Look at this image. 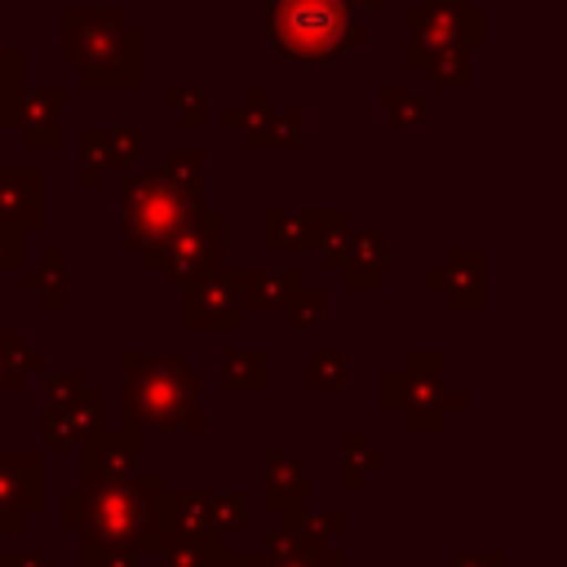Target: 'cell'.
Listing matches in <instances>:
<instances>
[{
	"label": "cell",
	"mask_w": 567,
	"mask_h": 567,
	"mask_svg": "<svg viewBox=\"0 0 567 567\" xmlns=\"http://www.w3.org/2000/svg\"><path fill=\"white\" fill-rule=\"evenodd\" d=\"M62 527L84 536L80 563L93 567L111 549H164L168 545V483L155 470H137L102 487H66Z\"/></svg>",
	"instance_id": "cell-1"
},
{
	"label": "cell",
	"mask_w": 567,
	"mask_h": 567,
	"mask_svg": "<svg viewBox=\"0 0 567 567\" xmlns=\"http://www.w3.org/2000/svg\"><path fill=\"white\" fill-rule=\"evenodd\" d=\"M363 0H266V40L292 66H341L363 49Z\"/></svg>",
	"instance_id": "cell-2"
},
{
	"label": "cell",
	"mask_w": 567,
	"mask_h": 567,
	"mask_svg": "<svg viewBox=\"0 0 567 567\" xmlns=\"http://www.w3.org/2000/svg\"><path fill=\"white\" fill-rule=\"evenodd\" d=\"M62 62L89 89H133L146 75V35L124 22V9L66 4Z\"/></svg>",
	"instance_id": "cell-3"
},
{
	"label": "cell",
	"mask_w": 567,
	"mask_h": 567,
	"mask_svg": "<svg viewBox=\"0 0 567 567\" xmlns=\"http://www.w3.org/2000/svg\"><path fill=\"white\" fill-rule=\"evenodd\" d=\"M124 425L133 430H199V381L182 354L124 350Z\"/></svg>",
	"instance_id": "cell-4"
},
{
	"label": "cell",
	"mask_w": 567,
	"mask_h": 567,
	"mask_svg": "<svg viewBox=\"0 0 567 567\" xmlns=\"http://www.w3.org/2000/svg\"><path fill=\"white\" fill-rule=\"evenodd\" d=\"M204 204V186L177 182L164 168H128L120 190V217H124V248L142 252L159 235H168L190 208Z\"/></svg>",
	"instance_id": "cell-5"
},
{
	"label": "cell",
	"mask_w": 567,
	"mask_h": 567,
	"mask_svg": "<svg viewBox=\"0 0 567 567\" xmlns=\"http://www.w3.org/2000/svg\"><path fill=\"white\" fill-rule=\"evenodd\" d=\"M226 261V213L221 208H190L168 235L142 248V266L155 270L164 284L186 288L204 270H217Z\"/></svg>",
	"instance_id": "cell-6"
},
{
	"label": "cell",
	"mask_w": 567,
	"mask_h": 567,
	"mask_svg": "<svg viewBox=\"0 0 567 567\" xmlns=\"http://www.w3.org/2000/svg\"><path fill=\"white\" fill-rule=\"evenodd\" d=\"M447 354L443 350H408L394 372H385V408L403 416L408 430H443L447 412L465 408V394L447 390L443 381Z\"/></svg>",
	"instance_id": "cell-7"
},
{
	"label": "cell",
	"mask_w": 567,
	"mask_h": 567,
	"mask_svg": "<svg viewBox=\"0 0 567 567\" xmlns=\"http://www.w3.org/2000/svg\"><path fill=\"white\" fill-rule=\"evenodd\" d=\"M412 44L408 58L434 53V49H478L487 40V13L470 0H425L403 13Z\"/></svg>",
	"instance_id": "cell-8"
},
{
	"label": "cell",
	"mask_w": 567,
	"mask_h": 567,
	"mask_svg": "<svg viewBox=\"0 0 567 567\" xmlns=\"http://www.w3.org/2000/svg\"><path fill=\"white\" fill-rule=\"evenodd\" d=\"M182 292H186V301H182V328L186 332H239L248 319V310L239 301L235 270H226V266L204 270Z\"/></svg>",
	"instance_id": "cell-9"
},
{
	"label": "cell",
	"mask_w": 567,
	"mask_h": 567,
	"mask_svg": "<svg viewBox=\"0 0 567 567\" xmlns=\"http://www.w3.org/2000/svg\"><path fill=\"white\" fill-rule=\"evenodd\" d=\"M142 430L124 425V430H93L80 443V487H102V483H120L128 474L142 470Z\"/></svg>",
	"instance_id": "cell-10"
},
{
	"label": "cell",
	"mask_w": 567,
	"mask_h": 567,
	"mask_svg": "<svg viewBox=\"0 0 567 567\" xmlns=\"http://www.w3.org/2000/svg\"><path fill=\"white\" fill-rule=\"evenodd\" d=\"M257 558L261 567H346V558L323 545V532L315 527V518H306V509L292 514L284 527H275L261 540Z\"/></svg>",
	"instance_id": "cell-11"
},
{
	"label": "cell",
	"mask_w": 567,
	"mask_h": 567,
	"mask_svg": "<svg viewBox=\"0 0 567 567\" xmlns=\"http://www.w3.org/2000/svg\"><path fill=\"white\" fill-rule=\"evenodd\" d=\"M40 452H0V532L13 536L22 532L27 514L40 509L44 501V478H40Z\"/></svg>",
	"instance_id": "cell-12"
},
{
	"label": "cell",
	"mask_w": 567,
	"mask_h": 567,
	"mask_svg": "<svg viewBox=\"0 0 567 567\" xmlns=\"http://www.w3.org/2000/svg\"><path fill=\"white\" fill-rule=\"evenodd\" d=\"M58 111H62V89L58 84L22 89L18 111H13V128L22 133L27 151H58L66 142V133L58 128Z\"/></svg>",
	"instance_id": "cell-13"
},
{
	"label": "cell",
	"mask_w": 567,
	"mask_h": 567,
	"mask_svg": "<svg viewBox=\"0 0 567 567\" xmlns=\"http://www.w3.org/2000/svg\"><path fill=\"white\" fill-rule=\"evenodd\" d=\"M483 266H487V257L478 248H452L443 257V266L425 275V284L434 292H443V301L452 310H483Z\"/></svg>",
	"instance_id": "cell-14"
},
{
	"label": "cell",
	"mask_w": 567,
	"mask_h": 567,
	"mask_svg": "<svg viewBox=\"0 0 567 567\" xmlns=\"http://www.w3.org/2000/svg\"><path fill=\"white\" fill-rule=\"evenodd\" d=\"M102 425H106V399L93 390H80L75 399L44 408V416H40V434L49 447H75Z\"/></svg>",
	"instance_id": "cell-15"
},
{
	"label": "cell",
	"mask_w": 567,
	"mask_h": 567,
	"mask_svg": "<svg viewBox=\"0 0 567 567\" xmlns=\"http://www.w3.org/2000/svg\"><path fill=\"white\" fill-rule=\"evenodd\" d=\"M337 217V208H266L261 213V244L270 252H301V248H319L328 221Z\"/></svg>",
	"instance_id": "cell-16"
},
{
	"label": "cell",
	"mask_w": 567,
	"mask_h": 567,
	"mask_svg": "<svg viewBox=\"0 0 567 567\" xmlns=\"http://www.w3.org/2000/svg\"><path fill=\"white\" fill-rule=\"evenodd\" d=\"M44 221V177L35 168H0V226L35 230Z\"/></svg>",
	"instance_id": "cell-17"
},
{
	"label": "cell",
	"mask_w": 567,
	"mask_h": 567,
	"mask_svg": "<svg viewBox=\"0 0 567 567\" xmlns=\"http://www.w3.org/2000/svg\"><path fill=\"white\" fill-rule=\"evenodd\" d=\"M235 284H239V301L244 310H261V315H284L288 301L306 288V275L301 270H235Z\"/></svg>",
	"instance_id": "cell-18"
},
{
	"label": "cell",
	"mask_w": 567,
	"mask_h": 567,
	"mask_svg": "<svg viewBox=\"0 0 567 567\" xmlns=\"http://www.w3.org/2000/svg\"><path fill=\"white\" fill-rule=\"evenodd\" d=\"M261 501L266 509L292 518L306 505V474L297 452H266V478H261Z\"/></svg>",
	"instance_id": "cell-19"
},
{
	"label": "cell",
	"mask_w": 567,
	"mask_h": 567,
	"mask_svg": "<svg viewBox=\"0 0 567 567\" xmlns=\"http://www.w3.org/2000/svg\"><path fill=\"white\" fill-rule=\"evenodd\" d=\"M80 146H84V159L97 168H133L146 151V133L142 128H84Z\"/></svg>",
	"instance_id": "cell-20"
},
{
	"label": "cell",
	"mask_w": 567,
	"mask_h": 567,
	"mask_svg": "<svg viewBox=\"0 0 567 567\" xmlns=\"http://www.w3.org/2000/svg\"><path fill=\"white\" fill-rule=\"evenodd\" d=\"M341 275L350 288H363V292H377L385 284V230L381 226L350 230V257Z\"/></svg>",
	"instance_id": "cell-21"
},
{
	"label": "cell",
	"mask_w": 567,
	"mask_h": 567,
	"mask_svg": "<svg viewBox=\"0 0 567 567\" xmlns=\"http://www.w3.org/2000/svg\"><path fill=\"white\" fill-rule=\"evenodd\" d=\"M221 385L239 394H257L266 385V350L257 346H230L221 354Z\"/></svg>",
	"instance_id": "cell-22"
},
{
	"label": "cell",
	"mask_w": 567,
	"mask_h": 567,
	"mask_svg": "<svg viewBox=\"0 0 567 567\" xmlns=\"http://www.w3.org/2000/svg\"><path fill=\"white\" fill-rule=\"evenodd\" d=\"M62 270H66V252L62 248H44L40 266L22 270V284L40 297L44 310H62L66 306V288H62Z\"/></svg>",
	"instance_id": "cell-23"
},
{
	"label": "cell",
	"mask_w": 567,
	"mask_h": 567,
	"mask_svg": "<svg viewBox=\"0 0 567 567\" xmlns=\"http://www.w3.org/2000/svg\"><path fill=\"white\" fill-rule=\"evenodd\" d=\"M301 124H306V111L301 106H288V111H270L252 133H244L248 146H297L301 142Z\"/></svg>",
	"instance_id": "cell-24"
},
{
	"label": "cell",
	"mask_w": 567,
	"mask_h": 567,
	"mask_svg": "<svg viewBox=\"0 0 567 567\" xmlns=\"http://www.w3.org/2000/svg\"><path fill=\"white\" fill-rule=\"evenodd\" d=\"M346 385V354L337 346H315L306 363V390L310 394H337Z\"/></svg>",
	"instance_id": "cell-25"
},
{
	"label": "cell",
	"mask_w": 567,
	"mask_h": 567,
	"mask_svg": "<svg viewBox=\"0 0 567 567\" xmlns=\"http://www.w3.org/2000/svg\"><path fill=\"white\" fill-rule=\"evenodd\" d=\"M341 443H346V478H341V483H346L350 492H363V487H368V474H377V470L385 465V456L368 447V434H363V430H346Z\"/></svg>",
	"instance_id": "cell-26"
},
{
	"label": "cell",
	"mask_w": 567,
	"mask_h": 567,
	"mask_svg": "<svg viewBox=\"0 0 567 567\" xmlns=\"http://www.w3.org/2000/svg\"><path fill=\"white\" fill-rule=\"evenodd\" d=\"M226 540H195V536H168V545L159 549V558H164V567H213L226 549H221Z\"/></svg>",
	"instance_id": "cell-27"
},
{
	"label": "cell",
	"mask_w": 567,
	"mask_h": 567,
	"mask_svg": "<svg viewBox=\"0 0 567 567\" xmlns=\"http://www.w3.org/2000/svg\"><path fill=\"white\" fill-rule=\"evenodd\" d=\"M204 509H208V527L221 540L248 527V505H244L239 492H204Z\"/></svg>",
	"instance_id": "cell-28"
},
{
	"label": "cell",
	"mask_w": 567,
	"mask_h": 567,
	"mask_svg": "<svg viewBox=\"0 0 567 567\" xmlns=\"http://www.w3.org/2000/svg\"><path fill=\"white\" fill-rule=\"evenodd\" d=\"M381 102H385V124H390V128H416V124H425V115H430L425 93L403 89V84H390Z\"/></svg>",
	"instance_id": "cell-29"
},
{
	"label": "cell",
	"mask_w": 567,
	"mask_h": 567,
	"mask_svg": "<svg viewBox=\"0 0 567 567\" xmlns=\"http://www.w3.org/2000/svg\"><path fill=\"white\" fill-rule=\"evenodd\" d=\"M22 89H27L22 84V49L0 40V120H4V128H13V111H18Z\"/></svg>",
	"instance_id": "cell-30"
},
{
	"label": "cell",
	"mask_w": 567,
	"mask_h": 567,
	"mask_svg": "<svg viewBox=\"0 0 567 567\" xmlns=\"http://www.w3.org/2000/svg\"><path fill=\"white\" fill-rule=\"evenodd\" d=\"M465 53L470 49H434V53L403 58V62L408 66H425V75L439 80V84H465Z\"/></svg>",
	"instance_id": "cell-31"
},
{
	"label": "cell",
	"mask_w": 567,
	"mask_h": 567,
	"mask_svg": "<svg viewBox=\"0 0 567 567\" xmlns=\"http://www.w3.org/2000/svg\"><path fill=\"white\" fill-rule=\"evenodd\" d=\"M288 323L297 328V332H319L323 328V319H328V297H323V288H301L292 301H288Z\"/></svg>",
	"instance_id": "cell-32"
},
{
	"label": "cell",
	"mask_w": 567,
	"mask_h": 567,
	"mask_svg": "<svg viewBox=\"0 0 567 567\" xmlns=\"http://www.w3.org/2000/svg\"><path fill=\"white\" fill-rule=\"evenodd\" d=\"M155 168H164V173L177 177V182L204 186V151H195V146H164Z\"/></svg>",
	"instance_id": "cell-33"
},
{
	"label": "cell",
	"mask_w": 567,
	"mask_h": 567,
	"mask_svg": "<svg viewBox=\"0 0 567 567\" xmlns=\"http://www.w3.org/2000/svg\"><path fill=\"white\" fill-rule=\"evenodd\" d=\"M266 115H270L266 93H261L257 84H248L244 102H235V106H226V111H221V124H226V128H235V133H252V128H257Z\"/></svg>",
	"instance_id": "cell-34"
},
{
	"label": "cell",
	"mask_w": 567,
	"mask_h": 567,
	"mask_svg": "<svg viewBox=\"0 0 567 567\" xmlns=\"http://www.w3.org/2000/svg\"><path fill=\"white\" fill-rule=\"evenodd\" d=\"M159 102H164L168 111H177L186 128H199V124H204V111H208V93H204V89H177V84H168Z\"/></svg>",
	"instance_id": "cell-35"
},
{
	"label": "cell",
	"mask_w": 567,
	"mask_h": 567,
	"mask_svg": "<svg viewBox=\"0 0 567 567\" xmlns=\"http://www.w3.org/2000/svg\"><path fill=\"white\" fill-rule=\"evenodd\" d=\"M319 257H323L332 270H341L346 257H350V226H346V213H341V208H337V217L328 221V230H323V239H319Z\"/></svg>",
	"instance_id": "cell-36"
},
{
	"label": "cell",
	"mask_w": 567,
	"mask_h": 567,
	"mask_svg": "<svg viewBox=\"0 0 567 567\" xmlns=\"http://www.w3.org/2000/svg\"><path fill=\"white\" fill-rule=\"evenodd\" d=\"M80 390H84V372H80V368H66V372H58V377H49V381H44L40 399H44V408H58V403L75 399Z\"/></svg>",
	"instance_id": "cell-37"
},
{
	"label": "cell",
	"mask_w": 567,
	"mask_h": 567,
	"mask_svg": "<svg viewBox=\"0 0 567 567\" xmlns=\"http://www.w3.org/2000/svg\"><path fill=\"white\" fill-rule=\"evenodd\" d=\"M22 266V230L0 226V270H18Z\"/></svg>",
	"instance_id": "cell-38"
},
{
	"label": "cell",
	"mask_w": 567,
	"mask_h": 567,
	"mask_svg": "<svg viewBox=\"0 0 567 567\" xmlns=\"http://www.w3.org/2000/svg\"><path fill=\"white\" fill-rule=\"evenodd\" d=\"M13 390H22V377L9 368V354H4V323H0V408H4V399H9Z\"/></svg>",
	"instance_id": "cell-39"
},
{
	"label": "cell",
	"mask_w": 567,
	"mask_h": 567,
	"mask_svg": "<svg viewBox=\"0 0 567 567\" xmlns=\"http://www.w3.org/2000/svg\"><path fill=\"white\" fill-rule=\"evenodd\" d=\"M447 567H505V554H492V549H474V554H461V558H452Z\"/></svg>",
	"instance_id": "cell-40"
},
{
	"label": "cell",
	"mask_w": 567,
	"mask_h": 567,
	"mask_svg": "<svg viewBox=\"0 0 567 567\" xmlns=\"http://www.w3.org/2000/svg\"><path fill=\"white\" fill-rule=\"evenodd\" d=\"M0 567H44L40 554H27V549H4L0 554Z\"/></svg>",
	"instance_id": "cell-41"
},
{
	"label": "cell",
	"mask_w": 567,
	"mask_h": 567,
	"mask_svg": "<svg viewBox=\"0 0 567 567\" xmlns=\"http://www.w3.org/2000/svg\"><path fill=\"white\" fill-rule=\"evenodd\" d=\"M93 567H142V558H137L133 549H111V554H102Z\"/></svg>",
	"instance_id": "cell-42"
},
{
	"label": "cell",
	"mask_w": 567,
	"mask_h": 567,
	"mask_svg": "<svg viewBox=\"0 0 567 567\" xmlns=\"http://www.w3.org/2000/svg\"><path fill=\"white\" fill-rule=\"evenodd\" d=\"M80 186H89V190L106 186V168H97V164H89V159H84V168H80Z\"/></svg>",
	"instance_id": "cell-43"
},
{
	"label": "cell",
	"mask_w": 567,
	"mask_h": 567,
	"mask_svg": "<svg viewBox=\"0 0 567 567\" xmlns=\"http://www.w3.org/2000/svg\"><path fill=\"white\" fill-rule=\"evenodd\" d=\"M213 567H261V558L257 554H221Z\"/></svg>",
	"instance_id": "cell-44"
},
{
	"label": "cell",
	"mask_w": 567,
	"mask_h": 567,
	"mask_svg": "<svg viewBox=\"0 0 567 567\" xmlns=\"http://www.w3.org/2000/svg\"><path fill=\"white\" fill-rule=\"evenodd\" d=\"M315 527H319V532H341L346 518H341V509H323V514L315 518Z\"/></svg>",
	"instance_id": "cell-45"
},
{
	"label": "cell",
	"mask_w": 567,
	"mask_h": 567,
	"mask_svg": "<svg viewBox=\"0 0 567 567\" xmlns=\"http://www.w3.org/2000/svg\"><path fill=\"white\" fill-rule=\"evenodd\" d=\"M0 554H4V532H0Z\"/></svg>",
	"instance_id": "cell-46"
}]
</instances>
